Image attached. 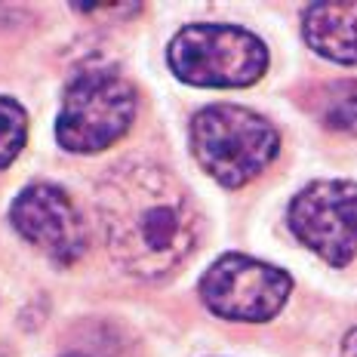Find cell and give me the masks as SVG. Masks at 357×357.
Segmentation results:
<instances>
[{
	"label": "cell",
	"instance_id": "obj_1",
	"mask_svg": "<svg viewBox=\"0 0 357 357\" xmlns=\"http://www.w3.org/2000/svg\"><path fill=\"white\" fill-rule=\"evenodd\" d=\"M96 213L108 256L130 278H167L197 247L200 219L191 195L158 163L111 167L96 182Z\"/></svg>",
	"mask_w": 357,
	"mask_h": 357
},
{
	"label": "cell",
	"instance_id": "obj_2",
	"mask_svg": "<svg viewBox=\"0 0 357 357\" xmlns=\"http://www.w3.org/2000/svg\"><path fill=\"white\" fill-rule=\"evenodd\" d=\"M280 136L262 114L241 105H210L191 121V154L206 176L241 188L278 158Z\"/></svg>",
	"mask_w": 357,
	"mask_h": 357
},
{
	"label": "cell",
	"instance_id": "obj_3",
	"mask_svg": "<svg viewBox=\"0 0 357 357\" xmlns=\"http://www.w3.org/2000/svg\"><path fill=\"white\" fill-rule=\"evenodd\" d=\"M136 86L111 65H86L68 84L56 117V139L71 154H99L136 121Z\"/></svg>",
	"mask_w": 357,
	"mask_h": 357
},
{
	"label": "cell",
	"instance_id": "obj_4",
	"mask_svg": "<svg viewBox=\"0 0 357 357\" xmlns=\"http://www.w3.org/2000/svg\"><path fill=\"white\" fill-rule=\"evenodd\" d=\"M169 68L195 86H250L268 68V50L237 25H185L169 40Z\"/></svg>",
	"mask_w": 357,
	"mask_h": 357
},
{
	"label": "cell",
	"instance_id": "obj_5",
	"mask_svg": "<svg viewBox=\"0 0 357 357\" xmlns=\"http://www.w3.org/2000/svg\"><path fill=\"white\" fill-rule=\"evenodd\" d=\"M289 289L293 280L287 271L243 252H228L215 259L200 278V299L213 314L225 321H271L287 305Z\"/></svg>",
	"mask_w": 357,
	"mask_h": 357
},
{
	"label": "cell",
	"instance_id": "obj_6",
	"mask_svg": "<svg viewBox=\"0 0 357 357\" xmlns=\"http://www.w3.org/2000/svg\"><path fill=\"white\" fill-rule=\"evenodd\" d=\"M289 228L330 265H348L357 252V182L321 178L289 204Z\"/></svg>",
	"mask_w": 357,
	"mask_h": 357
},
{
	"label": "cell",
	"instance_id": "obj_7",
	"mask_svg": "<svg viewBox=\"0 0 357 357\" xmlns=\"http://www.w3.org/2000/svg\"><path fill=\"white\" fill-rule=\"evenodd\" d=\"M13 228L56 265H74L86 252L89 234L74 200L59 185H28L13 200Z\"/></svg>",
	"mask_w": 357,
	"mask_h": 357
},
{
	"label": "cell",
	"instance_id": "obj_8",
	"mask_svg": "<svg viewBox=\"0 0 357 357\" xmlns=\"http://www.w3.org/2000/svg\"><path fill=\"white\" fill-rule=\"evenodd\" d=\"M302 34L324 59L357 65V3H311L302 16Z\"/></svg>",
	"mask_w": 357,
	"mask_h": 357
},
{
	"label": "cell",
	"instance_id": "obj_9",
	"mask_svg": "<svg viewBox=\"0 0 357 357\" xmlns=\"http://www.w3.org/2000/svg\"><path fill=\"white\" fill-rule=\"evenodd\" d=\"M314 111L324 126L336 132H357V84L354 80H339L317 93Z\"/></svg>",
	"mask_w": 357,
	"mask_h": 357
},
{
	"label": "cell",
	"instance_id": "obj_10",
	"mask_svg": "<svg viewBox=\"0 0 357 357\" xmlns=\"http://www.w3.org/2000/svg\"><path fill=\"white\" fill-rule=\"evenodd\" d=\"M28 142V111L10 96H0V169L10 167Z\"/></svg>",
	"mask_w": 357,
	"mask_h": 357
},
{
	"label": "cell",
	"instance_id": "obj_11",
	"mask_svg": "<svg viewBox=\"0 0 357 357\" xmlns=\"http://www.w3.org/2000/svg\"><path fill=\"white\" fill-rule=\"evenodd\" d=\"M342 357H357V326L348 330L345 339H342Z\"/></svg>",
	"mask_w": 357,
	"mask_h": 357
},
{
	"label": "cell",
	"instance_id": "obj_12",
	"mask_svg": "<svg viewBox=\"0 0 357 357\" xmlns=\"http://www.w3.org/2000/svg\"><path fill=\"white\" fill-rule=\"evenodd\" d=\"M68 357H74V354H68Z\"/></svg>",
	"mask_w": 357,
	"mask_h": 357
}]
</instances>
